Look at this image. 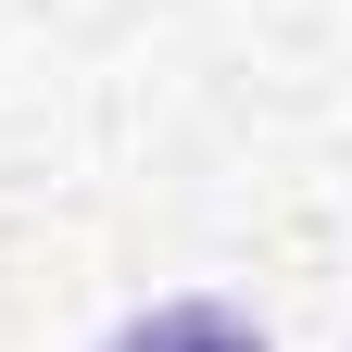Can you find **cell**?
I'll use <instances>...</instances> for the list:
<instances>
[{
  "instance_id": "cell-1",
  "label": "cell",
  "mask_w": 352,
  "mask_h": 352,
  "mask_svg": "<svg viewBox=\"0 0 352 352\" xmlns=\"http://www.w3.org/2000/svg\"><path fill=\"white\" fill-rule=\"evenodd\" d=\"M101 352H264L252 315H227V302H151L139 327H113Z\"/></svg>"
}]
</instances>
